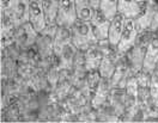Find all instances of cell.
<instances>
[{
	"mask_svg": "<svg viewBox=\"0 0 158 123\" xmlns=\"http://www.w3.org/2000/svg\"><path fill=\"white\" fill-rule=\"evenodd\" d=\"M71 30H72V43L79 51H85L92 44L98 43V40L95 36L90 22L77 21L72 25Z\"/></svg>",
	"mask_w": 158,
	"mask_h": 123,
	"instance_id": "obj_1",
	"label": "cell"
},
{
	"mask_svg": "<svg viewBox=\"0 0 158 123\" xmlns=\"http://www.w3.org/2000/svg\"><path fill=\"white\" fill-rule=\"evenodd\" d=\"M152 32H145L139 35L138 41L134 44L133 48H131L129 51L125 55L126 60L128 62L129 71L132 74H137L143 69V62H144V56H145V50L148 47V40Z\"/></svg>",
	"mask_w": 158,
	"mask_h": 123,
	"instance_id": "obj_2",
	"label": "cell"
},
{
	"mask_svg": "<svg viewBox=\"0 0 158 123\" xmlns=\"http://www.w3.org/2000/svg\"><path fill=\"white\" fill-rule=\"evenodd\" d=\"M109 47V42H98L92 44L86 50L84 51V63L86 71H98V67L103 60L107 49Z\"/></svg>",
	"mask_w": 158,
	"mask_h": 123,
	"instance_id": "obj_3",
	"label": "cell"
},
{
	"mask_svg": "<svg viewBox=\"0 0 158 123\" xmlns=\"http://www.w3.org/2000/svg\"><path fill=\"white\" fill-rule=\"evenodd\" d=\"M139 37V32L134 25V19H126V24L123 31L121 34L120 41L116 46V50L121 55H126L127 51H129L131 48L134 47Z\"/></svg>",
	"mask_w": 158,
	"mask_h": 123,
	"instance_id": "obj_4",
	"label": "cell"
},
{
	"mask_svg": "<svg viewBox=\"0 0 158 123\" xmlns=\"http://www.w3.org/2000/svg\"><path fill=\"white\" fill-rule=\"evenodd\" d=\"M91 25L95 32L96 38L98 40V42H104L108 41V34H109V28H110V23L111 21L108 17L99 10L96 9L94 10L92 13V18H91Z\"/></svg>",
	"mask_w": 158,
	"mask_h": 123,
	"instance_id": "obj_5",
	"label": "cell"
},
{
	"mask_svg": "<svg viewBox=\"0 0 158 123\" xmlns=\"http://www.w3.org/2000/svg\"><path fill=\"white\" fill-rule=\"evenodd\" d=\"M78 21L76 11V0H59V10L56 22L59 25H66L72 28V25Z\"/></svg>",
	"mask_w": 158,
	"mask_h": 123,
	"instance_id": "obj_6",
	"label": "cell"
},
{
	"mask_svg": "<svg viewBox=\"0 0 158 123\" xmlns=\"http://www.w3.org/2000/svg\"><path fill=\"white\" fill-rule=\"evenodd\" d=\"M158 65V32H152L148 40V47L145 50L144 62H143V69L144 72L151 73L155 71L156 66Z\"/></svg>",
	"mask_w": 158,
	"mask_h": 123,
	"instance_id": "obj_7",
	"label": "cell"
},
{
	"mask_svg": "<svg viewBox=\"0 0 158 123\" xmlns=\"http://www.w3.org/2000/svg\"><path fill=\"white\" fill-rule=\"evenodd\" d=\"M110 91H111V85H110L109 79L102 78L99 80L97 87L95 89V91L92 93L91 98H90V108L96 110V111L102 109L108 102Z\"/></svg>",
	"mask_w": 158,
	"mask_h": 123,
	"instance_id": "obj_8",
	"label": "cell"
},
{
	"mask_svg": "<svg viewBox=\"0 0 158 123\" xmlns=\"http://www.w3.org/2000/svg\"><path fill=\"white\" fill-rule=\"evenodd\" d=\"M121 56H123V55L118 54V51L116 50V47H113L109 44L107 53H106V55H104V58H103V60L98 67V72L102 78L110 79L111 74L116 67V63L121 59Z\"/></svg>",
	"mask_w": 158,
	"mask_h": 123,
	"instance_id": "obj_9",
	"label": "cell"
},
{
	"mask_svg": "<svg viewBox=\"0 0 158 123\" xmlns=\"http://www.w3.org/2000/svg\"><path fill=\"white\" fill-rule=\"evenodd\" d=\"M132 73L129 71L128 62L126 60L125 55L121 56V59L116 63V67L114 69V72L111 74L109 81L111 85V89H125L127 79Z\"/></svg>",
	"mask_w": 158,
	"mask_h": 123,
	"instance_id": "obj_10",
	"label": "cell"
},
{
	"mask_svg": "<svg viewBox=\"0 0 158 123\" xmlns=\"http://www.w3.org/2000/svg\"><path fill=\"white\" fill-rule=\"evenodd\" d=\"M29 23L40 35H42L46 28V14L42 7L41 0H30Z\"/></svg>",
	"mask_w": 158,
	"mask_h": 123,
	"instance_id": "obj_11",
	"label": "cell"
},
{
	"mask_svg": "<svg viewBox=\"0 0 158 123\" xmlns=\"http://www.w3.org/2000/svg\"><path fill=\"white\" fill-rule=\"evenodd\" d=\"M135 75H137V80H138L140 110L143 113L150 104V80H151V74L144 72V71H140Z\"/></svg>",
	"mask_w": 158,
	"mask_h": 123,
	"instance_id": "obj_12",
	"label": "cell"
},
{
	"mask_svg": "<svg viewBox=\"0 0 158 123\" xmlns=\"http://www.w3.org/2000/svg\"><path fill=\"white\" fill-rule=\"evenodd\" d=\"M156 4L145 2V6H144L143 11L134 19V25L138 30L139 35L145 34V32H150V28H151V24H152V18H153V10H155Z\"/></svg>",
	"mask_w": 158,
	"mask_h": 123,
	"instance_id": "obj_13",
	"label": "cell"
},
{
	"mask_svg": "<svg viewBox=\"0 0 158 123\" xmlns=\"http://www.w3.org/2000/svg\"><path fill=\"white\" fill-rule=\"evenodd\" d=\"M77 53H78V49L73 46V43L66 46V47L62 49V51L59 54V56H56V59H58V65H59V68L61 71L73 72Z\"/></svg>",
	"mask_w": 158,
	"mask_h": 123,
	"instance_id": "obj_14",
	"label": "cell"
},
{
	"mask_svg": "<svg viewBox=\"0 0 158 123\" xmlns=\"http://www.w3.org/2000/svg\"><path fill=\"white\" fill-rule=\"evenodd\" d=\"M145 6V1L137 0H118V12L126 17V19H135Z\"/></svg>",
	"mask_w": 158,
	"mask_h": 123,
	"instance_id": "obj_15",
	"label": "cell"
},
{
	"mask_svg": "<svg viewBox=\"0 0 158 123\" xmlns=\"http://www.w3.org/2000/svg\"><path fill=\"white\" fill-rule=\"evenodd\" d=\"M72 43V30L69 26L66 25H59L56 34L53 38V51L55 56H59L62 49Z\"/></svg>",
	"mask_w": 158,
	"mask_h": 123,
	"instance_id": "obj_16",
	"label": "cell"
},
{
	"mask_svg": "<svg viewBox=\"0 0 158 123\" xmlns=\"http://www.w3.org/2000/svg\"><path fill=\"white\" fill-rule=\"evenodd\" d=\"M30 13V0H16L15 6L10 14L15 19L17 26H22L29 23Z\"/></svg>",
	"mask_w": 158,
	"mask_h": 123,
	"instance_id": "obj_17",
	"label": "cell"
},
{
	"mask_svg": "<svg viewBox=\"0 0 158 123\" xmlns=\"http://www.w3.org/2000/svg\"><path fill=\"white\" fill-rule=\"evenodd\" d=\"M125 24H126V17L122 16L121 13H118L111 19L108 34V42L110 46H113V47L118 46L120 37H121V34H122L123 28H125Z\"/></svg>",
	"mask_w": 158,
	"mask_h": 123,
	"instance_id": "obj_18",
	"label": "cell"
},
{
	"mask_svg": "<svg viewBox=\"0 0 158 123\" xmlns=\"http://www.w3.org/2000/svg\"><path fill=\"white\" fill-rule=\"evenodd\" d=\"M76 11H77L78 21H91L92 13H94V9L91 6L90 0H76Z\"/></svg>",
	"mask_w": 158,
	"mask_h": 123,
	"instance_id": "obj_19",
	"label": "cell"
},
{
	"mask_svg": "<svg viewBox=\"0 0 158 123\" xmlns=\"http://www.w3.org/2000/svg\"><path fill=\"white\" fill-rule=\"evenodd\" d=\"M118 0H101L98 9L111 21L118 13Z\"/></svg>",
	"mask_w": 158,
	"mask_h": 123,
	"instance_id": "obj_20",
	"label": "cell"
},
{
	"mask_svg": "<svg viewBox=\"0 0 158 123\" xmlns=\"http://www.w3.org/2000/svg\"><path fill=\"white\" fill-rule=\"evenodd\" d=\"M150 103L158 106V73H151L150 80Z\"/></svg>",
	"mask_w": 158,
	"mask_h": 123,
	"instance_id": "obj_21",
	"label": "cell"
},
{
	"mask_svg": "<svg viewBox=\"0 0 158 123\" xmlns=\"http://www.w3.org/2000/svg\"><path fill=\"white\" fill-rule=\"evenodd\" d=\"M16 0H0V9L1 13H11L15 6Z\"/></svg>",
	"mask_w": 158,
	"mask_h": 123,
	"instance_id": "obj_22",
	"label": "cell"
},
{
	"mask_svg": "<svg viewBox=\"0 0 158 123\" xmlns=\"http://www.w3.org/2000/svg\"><path fill=\"white\" fill-rule=\"evenodd\" d=\"M150 32H158V2L156 4L155 10H153V18H152Z\"/></svg>",
	"mask_w": 158,
	"mask_h": 123,
	"instance_id": "obj_23",
	"label": "cell"
},
{
	"mask_svg": "<svg viewBox=\"0 0 158 123\" xmlns=\"http://www.w3.org/2000/svg\"><path fill=\"white\" fill-rule=\"evenodd\" d=\"M90 2H91L92 9L96 10V9H98L99 7V2H101V0H90Z\"/></svg>",
	"mask_w": 158,
	"mask_h": 123,
	"instance_id": "obj_24",
	"label": "cell"
},
{
	"mask_svg": "<svg viewBox=\"0 0 158 123\" xmlns=\"http://www.w3.org/2000/svg\"><path fill=\"white\" fill-rule=\"evenodd\" d=\"M145 2H148V4H156L158 2V0H144Z\"/></svg>",
	"mask_w": 158,
	"mask_h": 123,
	"instance_id": "obj_25",
	"label": "cell"
},
{
	"mask_svg": "<svg viewBox=\"0 0 158 123\" xmlns=\"http://www.w3.org/2000/svg\"><path fill=\"white\" fill-rule=\"evenodd\" d=\"M137 1H144V0H137Z\"/></svg>",
	"mask_w": 158,
	"mask_h": 123,
	"instance_id": "obj_26",
	"label": "cell"
}]
</instances>
